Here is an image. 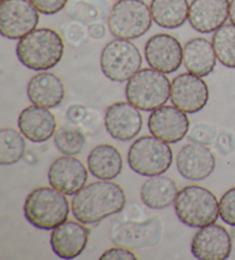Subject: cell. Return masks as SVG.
I'll list each match as a JSON object with an SVG mask.
<instances>
[{
    "label": "cell",
    "mask_w": 235,
    "mask_h": 260,
    "mask_svg": "<svg viewBox=\"0 0 235 260\" xmlns=\"http://www.w3.org/2000/svg\"><path fill=\"white\" fill-rule=\"evenodd\" d=\"M126 204L123 187L111 180H100L83 187L71 201V212L84 225H94L120 213Z\"/></svg>",
    "instance_id": "6da1fadb"
},
{
    "label": "cell",
    "mask_w": 235,
    "mask_h": 260,
    "mask_svg": "<svg viewBox=\"0 0 235 260\" xmlns=\"http://www.w3.org/2000/svg\"><path fill=\"white\" fill-rule=\"evenodd\" d=\"M174 212L184 225L202 228L216 222L219 218V201L208 188L189 185L178 191Z\"/></svg>",
    "instance_id": "277c9868"
},
{
    "label": "cell",
    "mask_w": 235,
    "mask_h": 260,
    "mask_svg": "<svg viewBox=\"0 0 235 260\" xmlns=\"http://www.w3.org/2000/svg\"><path fill=\"white\" fill-rule=\"evenodd\" d=\"M100 260H137L138 257L132 251V249L125 248V246H112V248L106 250L103 252Z\"/></svg>",
    "instance_id": "1f68e13d"
},
{
    "label": "cell",
    "mask_w": 235,
    "mask_h": 260,
    "mask_svg": "<svg viewBox=\"0 0 235 260\" xmlns=\"http://www.w3.org/2000/svg\"><path fill=\"white\" fill-rule=\"evenodd\" d=\"M89 35L94 39L103 38L106 35V28L102 23H92L89 26Z\"/></svg>",
    "instance_id": "e575fe53"
},
{
    "label": "cell",
    "mask_w": 235,
    "mask_h": 260,
    "mask_svg": "<svg viewBox=\"0 0 235 260\" xmlns=\"http://www.w3.org/2000/svg\"><path fill=\"white\" fill-rule=\"evenodd\" d=\"M171 95V83L166 75L153 68L140 69L125 86V96L141 111H153L164 106Z\"/></svg>",
    "instance_id": "5b68a950"
},
{
    "label": "cell",
    "mask_w": 235,
    "mask_h": 260,
    "mask_svg": "<svg viewBox=\"0 0 235 260\" xmlns=\"http://www.w3.org/2000/svg\"><path fill=\"white\" fill-rule=\"evenodd\" d=\"M39 13L44 15H54L65 10L68 0H30Z\"/></svg>",
    "instance_id": "4dcf8cb0"
},
{
    "label": "cell",
    "mask_w": 235,
    "mask_h": 260,
    "mask_svg": "<svg viewBox=\"0 0 235 260\" xmlns=\"http://www.w3.org/2000/svg\"><path fill=\"white\" fill-rule=\"evenodd\" d=\"M217 55L211 42L202 38H193L184 46V66L188 73L207 77L214 71Z\"/></svg>",
    "instance_id": "603a6c76"
},
{
    "label": "cell",
    "mask_w": 235,
    "mask_h": 260,
    "mask_svg": "<svg viewBox=\"0 0 235 260\" xmlns=\"http://www.w3.org/2000/svg\"><path fill=\"white\" fill-rule=\"evenodd\" d=\"M219 217L227 225L235 227V187L221 196L219 201Z\"/></svg>",
    "instance_id": "f1b7e54d"
},
{
    "label": "cell",
    "mask_w": 235,
    "mask_h": 260,
    "mask_svg": "<svg viewBox=\"0 0 235 260\" xmlns=\"http://www.w3.org/2000/svg\"><path fill=\"white\" fill-rule=\"evenodd\" d=\"M151 6L143 0H119L108 16V28L120 39H138L152 28Z\"/></svg>",
    "instance_id": "52a82bcc"
},
{
    "label": "cell",
    "mask_w": 235,
    "mask_h": 260,
    "mask_svg": "<svg viewBox=\"0 0 235 260\" xmlns=\"http://www.w3.org/2000/svg\"><path fill=\"white\" fill-rule=\"evenodd\" d=\"M56 117L49 108L31 105L21 111L17 126L25 139L35 143L45 142L56 132Z\"/></svg>",
    "instance_id": "ffe728a7"
},
{
    "label": "cell",
    "mask_w": 235,
    "mask_h": 260,
    "mask_svg": "<svg viewBox=\"0 0 235 260\" xmlns=\"http://www.w3.org/2000/svg\"><path fill=\"white\" fill-rule=\"evenodd\" d=\"M54 145L63 155L77 156L85 147L84 133L74 126H61L54 134Z\"/></svg>",
    "instance_id": "83f0119b"
},
{
    "label": "cell",
    "mask_w": 235,
    "mask_h": 260,
    "mask_svg": "<svg viewBox=\"0 0 235 260\" xmlns=\"http://www.w3.org/2000/svg\"><path fill=\"white\" fill-rule=\"evenodd\" d=\"M141 53L131 40L116 38L108 43L101 52V71L112 82H128L141 69Z\"/></svg>",
    "instance_id": "ba28073f"
},
{
    "label": "cell",
    "mask_w": 235,
    "mask_h": 260,
    "mask_svg": "<svg viewBox=\"0 0 235 260\" xmlns=\"http://www.w3.org/2000/svg\"><path fill=\"white\" fill-rule=\"evenodd\" d=\"M153 21L164 29H177L188 20V0H152Z\"/></svg>",
    "instance_id": "d4e9b609"
},
{
    "label": "cell",
    "mask_w": 235,
    "mask_h": 260,
    "mask_svg": "<svg viewBox=\"0 0 235 260\" xmlns=\"http://www.w3.org/2000/svg\"><path fill=\"white\" fill-rule=\"evenodd\" d=\"M216 128L208 124H196L188 131L189 140L203 146L211 145L216 139Z\"/></svg>",
    "instance_id": "f546056e"
},
{
    "label": "cell",
    "mask_w": 235,
    "mask_h": 260,
    "mask_svg": "<svg viewBox=\"0 0 235 260\" xmlns=\"http://www.w3.org/2000/svg\"><path fill=\"white\" fill-rule=\"evenodd\" d=\"M178 187L174 180L160 176L148 177L140 188V199L147 208L152 210H163L174 204L178 195Z\"/></svg>",
    "instance_id": "cb8c5ba5"
},
{
    "label": "cell",
    "mask_w": 235,
    "mask_h": 260,
    "mask_svg": "<svg viewBox=\"0 0 235 260\" xmlns=\"http://www.w3.org/2000/svg\"><path fill=\"white\" fill-rule=\"evenodd\" d=\"M142 116L132 103L116 102L105 114V127L109 136L119 141H130L141 132Z\"/></svg>",
    "instance_id": "e0dca14e"
},
{
    "label": "cell",
    "mask_w": 235,
    "mask_h": 260,
    "mask_svg": "<svg viewBox=\"0 0 235 260\" xmlns=\"http://www.w3.org/2000/svg\"><path fill=\"white\" fill-rule=\"evenodd\" d=\"M162 221L152 217L144 221H117L109 232L114 245L129 249H143L154 246L162 236Z\"/></svg>",
    "instance_id": "30bf717a"
},
{
    "label": "cell",
    "mask_w": 235,
    "mask_h": 260,
    "mask_svg": "<svg viewBox=\"0 0 235 260\" xmlns=\"http://www.w3.org/2000/svg\"><path fill=\"white\" fill-rule=\"evenodd\" d=\"M229 143H230V136L226 132H221L218 138H217V142H216V148L217 150L220 151L223 155H227L229 149Z\"/></svg>",
    "instance_id": "836d02e7"
},
{
    "label": "cell",
    "mask_w": 235,
    "mask_h": 260,
    "mask_svg": "<svg viewBox=\"0 0 235 260\" xmlns=\"http://www.w3.org/2000/svg\"><path fill=\"white\" fill-rule=\"evenodd\" d=\"M70 204L67 195L51 187H38L26 196L23 212L30 225L43 231H53L68 220Z\"/></svg>",
    "instance_id": "3957f363"
},
{
    "label": "cell",
    "mask_w": 235,
    "mask_h": 260,
    "mask_svg": "<svg viewBox=\"0 0 235 260\" xmlns=\"http://www.w3.org/2000/svg\"><path fill=\"white\" fill-rule=\"evenodd\" d=\"M144 59L151 68L169 75L182 67L184 48L173 36L157 34L149 38L144 45Z\"/></svg>",
    "instance_id": "8fae6325"
},
{
    "label": "cell",
    "mask_w": 235,
    "mask_h": 260,
    "mask_svg": "<svg viewBox=\"0 0 235 260\" xmlns=\"http://www.w3.org/2000/svg\"><path fill=\"white\" fill-rule=\"evenodd\" d=\"M175 167L180 176L186 180L202 181L214 173L216 157L207 146L191 142L178 151Z\"/></svg>",
    "instance_id": "2e32d148"
},
{
    "label": "cell",
    "mask_w": 235,
    "mask_h": 260,
    "mask_svg": "<svg viewBox=\"0 0 235 260\" xmlns=\"http://www.w3.org/2000/svg\"><path fill=\"white\" fill-rule=\"evenodd\" d=\"M171 102L186 114H196L209 101V87L200 76L180 74L171 82Z\"/></svg>",
    "instance_id": "7c38bea8"
},
{
    "label": "cell",
    "mask_w": 235,
    "mask_h": 260,
    "mask_svg": "<svg viewBox=\"0 0 235 260\" xmlns=\"http://www.w3.org/2000/svg\"><path fill=\"white\" fill-rule=\"evenodd\" d=\"M232 248L229 232L216 222L198 228L191 243L192 254L198 260H225L229 258Z\"/></svg>",
    "instance_id": "4fadbf2b"
},
{
    "label": "cell",
    "mask_w": 235,
    "mask_h": 260,
    "mask_svg": "<svg viewBox=\"0 0 235 260\" xmlns=\"http://www.w3.org/2000/svg\"><path fill=\"white\" fill-rule=\"evenodd\" d=\"M87 169L99 180H114L123 170V157L115 146L101 143L90 151Z\"/></svg>",
    "instance_id": "7402d4cb"
},
{
    "label": "cell",
    "mask_w": 235,
    "mask_h": 260,
    "mask_svg": "<svg viewBox=\"0 0 235 260\" xmlns=\"http://www.w3.org/2000/svg\"><path fill=\"white\" fill-rule=\"evenodd\" d=\"M39 12L30 0H4L0 4V34L17 40L37 29Z\"/></svg>",
    "instance_id": "9c48e42d"
},
{
    "label": "cell",
    "mask_w": 235,
    "mask_h": 260,
    "mask_svg": "<svg viewBox=\"0 0 235 260\" xmlns=\"http://www.w3.org/2000/svg\"><path fill=\"white\" fill-rule=\"evenodd\" d=\"M26 95L33 105L51 109L61 105L66 96V88L58 76L42 71L29 80Z\"/></svg>",
    "instance_id": "44dd1931"
},
{
    "label": "cell",
    "mask_w": 235,
    "mask_h": 260,
    "mask_svg": "<svg viewBox=\"0 0 235 260\" xmlns=\"http://www.w3.org/2000/svg\"><path fill=\"white\" fill-rule=\"evenodd\" d=\"M217 59L226 68L235 69V25L224 24L212 36Z\"/></svg>",
    "instance_id": "4316f807"
},
{
    "label": "cell",
    "mask_w": 235,
    "mask_h": 260,
    "mask_svg": "<svg viewBox=\"0 0 235 260\" xmlns=\"http://www.w3.org/2000/svg\"><path fill=\"white\" fill-rule=\"evenodd\" d=\"M2 2H4V0H2Z\"/></svg>",
    "instance_id": "8d00e7d4"
},
{
    "label": "cell",
    "mask_w": 235,
    "mask_h": 260,
    "mask_svg": "<svg viewBox=\"0 0 235 260\" xmlns=\"http://www.w3.org/2000/svg\"><path fill=\"white\" fill-rule=\"evenodd\" d=\"M173 162V151L168 142L154 136L138 138L128 151L130 169L139 176L154 177L165 173Z\"/></svg>",
    "instance_id": "8992f818"
},
{
    "label": "cell",
    "mask_w": 235,
    "mask_h": 260,
    "mask_svg": "<svg viewBox=\"0 0 235 260\" xmlns=\"http://www.w3.org/2000/svg\"><path fill=\"white\" fill-rule=\"evenodd\" d=\"M65 54V43L51 28L36 29L21 38L16 45V56L30 70L47 71L54 68Z\"/></svg>",
    "instance_id": "7a4b0ae2"
},
{
    "label": "cell",
    "mask_w": 235,
    "mask_h": 260,
    "mask_svg": "<svg viewBox=\"0 0 235 260\" xmlns=\"http://www.w3.org/2000/svg\"><path fill=\"white\" fill-rule=\"evenodd\" d=\"M26 150L25 137L15 128L0 129V164L13 165L19 163Z\"/></svg>",
    "instance_id": "484cf974"
},
{
    "label": "cell",
    "mask_w": 235,
    "mask_h": 260,
    "mask_svg": "<svg viewBox=\"0 0 235 260\" xmlns=\"http://www.w3.org/2000/svg\"><path fill=\"white\" fill-rule=\"evenodd\" d=\"M89 169L75 156L63 155L56 158L48 169V182L67 196H74L86 186Z\"/></svg>",
    "instance_id": "5bb4252c"
},
{
    "label": "cell",
    "mask_w": 235,
    "mask_h": 260,
    "mask_svg": "<svg viewBox=\"0 0 235 260\" xmlns=\"http://www.w3.org/2000/svg\"><path fill=\"white\" fill-rule=\"evenodd\" d=\"M152 136L168 143H178L187 136L189 119L185 111L175 106H162L152 111L148 118Z\"/></svg>",
    "instance_id": "9a60e30c"
},
{
    "label": "cell",
    "mask_w": 235,
    "mask_h": 260,
    "mask_svg": "<svg viewBox=\"0 0 235 260\" xmlns=\"http://www.w3.org/2000/svg\"><path fill=\"white\" fill-rule=\"evenodd\" d=\"M229 20L235 25V0L229 2Z\"/></svg>",
    "instance_id": "d590c367"
},
{
    "label": "cell",
    "mask_w": 235,
    "mask_h": 260,
    "mask_svg": "<svg viewBox=\"0 0 235 260\" xmlns=\"http://www.w3.org/2000/svg\"><path fill=\"white\" fill-rule=\"evenodd\" d=\"M87 115L86 107H83L80 105H75L70 106L67 110V117L70 120L72 124L79 125L84 122L85 117Z\"/></svg>",
    "instance_id": "d6a6232c"
},
{
    "label": "cell",
    "mask_w": 235,
    "mask_h": 260,
    "mask_svg": "<svg viewBox=\"0 0 235 260\" xmlns=\"http://www.w3.org/2000/svg\"><path fill=\"white\" fill-rule=\"evenodd\" d=\"M90 230L78 220H70L54 228L49 239L53 252L60 259H74L86 249Z\"/></svg>",
    "instance_id": "ac0fdd59"
},
{
    "label": "cell",
    "mask_w": 235,
    "mask_h": 260,
    "mask_svg": "<svg viewBox=\"0 0 235 260\" xmlns=\"http://www.w3.org/2000/svg\"><path fill=\"white\" fill-rule=\"evenodd\" d=\"M229 17V0H193L189 4L188 22L200 34H211Z\"/></svg>",
    "instance_id": "d6986e66"
}]
</instances>
